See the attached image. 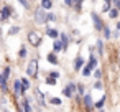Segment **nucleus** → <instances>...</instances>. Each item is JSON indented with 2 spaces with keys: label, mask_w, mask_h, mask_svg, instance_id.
<instances>
[{
  "label": "nucleus",
  "mask_w": 120,
  "mask_h": 112,
  "mask_svg": "<svg viewBox=\"0 0 120 112\" xmlns=\"http://www.w3.org/2000/svg\"><path fill=\"white\" fill-rule=\"evenodd\" d=\"M38 59H40V56L36 58H31L30 61H28V64H26V68H25V73H26V76H30L31 79H38L40 77V63H38Z\"/></svg>",
  "instance_id": "1"
},
{
  "label": "nucleus",
  "mask_w": 120,
  "mask_h": 112,
  "mask_svg": "<svg viewBox=\"0 0 120 112\" xmlns=\"http://www.w3.org/2000/svg\"><path fill=\"white\" fill-rule=\"evenodd\" d=\"M33 100L36 102V107H35V110H43V109H48V97L38 89V87H35V91H33Z\"/></svg>",
  "instance_id": "2"
},
{
  "label": "nucleus",
  "mask_w": 120,
  "mask_h": 112,
  "mask_svg": "<svg viewBox=\"0 0 120 112\" xmlns=\"http://www.w3.org/2000/svg\"><path fill=\"white\" fill-rule=\"evenodd\" d=\"M46 12H48V10H45L41 5H38V7L33 10V23H35L36 27H40V25H48V22H46Z\"/></svg>",
  "instance_id": "3"
},
{
  "label": "nucleus",
  "mask_w": 120,
  "mask_h": 112,
  "mask_svg": "<svg viewBox=\"0 0 120 112\" xmlns=\"http://www.w3.org/2000/svg\"><path fill=\"white\" fill-rule=\"evenodd\" d=\"M61 94L68 99H74V96L77 94V82L69 81L68 84H64V87L61 89Z\"/></svg>",
  "instance_id": "4"
},
{
  "label": "nucleus",
  "mask_w": 120,
  "mask_h": 112,
  "mask_svg": "<svg viewBox=\"0 0 120 112\" xmlns=\"http://www.w3.org/2000/svg\"><path fill=\"white\" fill-rule=\"evenodd\" d=\"M26 38H28L30 45H31V46H35V48L41 46V43H43V35H41L40 31H36V30H30Z\"/></svg>",
  "instance_id": "5"
},
{
  "label": "nucleus",
  "mask_w": 120,
  "mask_h": 112,
  "mask_svg": "<svg viewBox=\"0 0 120 112\" xmlns=\"http://www.w3.org/2000/svg\"><path fill=\"white\" fill-rule=\"evenodd\" d=\"M31 102H35L33 97L23 94V96L20 97V100H18V104H20V110H25V112H31V110H35V105H31Z\"/></svg>",
  "instance_id": "6"
},
{
  "label": "nucleus",
  "mask_w": 120,
  "mask_h": 112,
  "mask_svg": "<svg viewBox=\"0 0 120 112\" xmlns=\"http://www.w3.org/2000/svg\"><path fill=\"white\" fill-rule=\"evenodd\" d=\"M90 20H92V25H94V30L97 31V33H100L102 31V28H104V20H102V17L95 12V10H92L90 12Z\"/></svg>",
  "instance_id": "7"
},
{
  "label": "nucleus",
  "mask_w": 120,
  "mask_h": 112,
  "mask_svg": "<svg viewBox=\"0 0 120 112\" xmlns=\"http://www.w3.org/2000/svg\"><path fill=\"white\" fill-rule=\"evenodd\" d=\"M82 109L84 110H94V97H92V92H86L82 96Z\"/></svg>",
  "instance_id": "8"
},
{
  "label": "nucleus",
  "mask_w": 120,
  "mask_h": 112,
  "mask_svg": "<svg viewBox=\"0 0 120 112\" xmlns=\"http://www.w3.org/2000/svg\"><path fill=\"white\" fill-rule=\"evenodd\" d=\"M12 94H13L17 99H20V97L23 96V86H22V79H15V81L12 82Z\"/></svg>",
  "instance_id": "9"
},
{
  "label": "nucleus",
  "mask_w": 120,
  "mask_h": 112,
  "mask_svg": "<svg viewBox=\"0 0 120 112\" xmlns=\"http://www.w3.org/2000/svg\"><path fill=\"white\" fill-rule=\"evenodd\" d=\"M59 40L63 41V53H68V50H69V45L72 43V38H71V35H69V33H66V31H61V33H59Z\"/></svg>",
  "instance_id": "10"
},
{
  "label": "nucleus",
  "mask_w": 120,
  "mask_h": 112,
  "mask_svg": "<svg viewBox=\"0 0 120 112\" xmlns=\"http://www.w3.org/2000/svg\"><path fill=\"white\" fill-rule=\"evenodd\" d=\"M86 63H87V61H86L81 54H77V56L74 58V61H72V71H74V73H81V69L84 68Z\"/></svg>",
  "instance_id": "11"
},
{
  "label": "nucleus",
  "mask_w": 120,
  "mask_h": 112,
  "mask_svg": "<svg viewBox=\"0 0 120 112\" xmlns=\"http://www.w3.org/2000/svg\"><path fill=\"white\" fill-rule=\"evenodd\" d=\"M0 92H2L4 96L10 92V86H8V77L4 74V73H0Z\"/></svg>",
  "instance_id": "12"
},
{
  "label": "nucleus",
  "mask_w": 120,
  "mask_h": 112,
  "mask_svg": "<svg viewBox=\"0 0 120 112\" xmlns=\"http://www.w3.org/2000/svg\"><path fill=\"white\" fill-rule=\"evenodd\" d=\"M45 27H46V28H45V35H46L48 38H51V40H56V38H59V33H61V31H59L58 28L51 27L49 23H48V25H45Z\"/></svg>",
  "instance_id": "13"
},
{
  "label": "nucleus",
  "mask_w": 120,
  "mask_h": 112,
  "mask_svg": "<svg viewBox=\"0 0 120 112\" xmlns=\"http://www.w3.org/2000/svg\"><path fill=\"white\" fill-rule=\"evenodd\" d=\"M0 10H2V13H4V20H5V23H8V20L15 15V10H13L12 5H4Z\"/></svg>",
  "instance_id": "14"
},
{
  "label": "nucleus",
  "mask_w": 120,
  "mask_h": 112,
  "mask_svg": "<svg viewBox=\"0 0 120 112\" xmlns=\"http://www.w3.org/2000/svg\"><path fill=\"white\" fill-rule=\"evenodd\" d=\"M95 50H97V56L99 58H104V53H105V40L104 38H97Z\"/></svg>",
  "instance_id": "15"
},
{
  "label": "nucleus",
  "mask_w": 120,
  "mask_h": 112,
  "mask_svg": "<svg viewBox=\"0 0 120 112\" xmlns=\"http://www.w3.org/2000/svg\"><path fill=\"white\" fill-rule=\"evenodd\" d=\"M46 63L51 66H59V59H58V53H54L53 50L46 54Z\"/></svg>",
  "instance_id": "16"
},
{
  "label": "nucleus",
  "mask_w": 120,
  "mask_h": 112,
  "mask_svg": "<svg viewBox=\"0 0 120 112\" xmlns=\"http://www.w3.org/2000/svg\"><path fill=\"white\" fill-rule=\"evenodd\" d=\"M22 86H23V94L30 92L31 91V77L30 76H22Z\"/></svg>",
  "instance_id": "17"
},
{
  "label": "nucleus",
  "mask_w": 120,
  "mask_h": 112,
  "mask_svg": "<svg viewBox=\"0 0 120 112\" xmlns=\"http://www.w3.org/2000/svg\"><path fill=\"white\" fill-rule=\"evenodd\" d=\"M105 104H107V94H102L100 99L94 102V107H95V110H104L105 109Z\"/></svg>",
  "instance_id": "18"
},
{
  "label": "nucleus",
  "mask_w": 120,
  "mask_h": 112,
  "mask_svg": "<svg viewBox=\"0 0 120 112\" xmlns=\"http://www.w3.org/2000/svg\"><path fill=\"white\" fill-rule=\"evenodd\" d=\"M86 64H89L92 69H95V68L99 66V56H95V53L89 54V58H87V63H86Z\"/></svg>",
  "instance_id": "19"
},
{
  "label": "nucleus",
  "mask_w": 120,
  "mask_h": 112,
  "mask_svg": "<svg viewBox=\"0 0 120 112\" xmlns=\"http://www.w3.org/2000/svg\"><path fill=\"white\" fill-rule=\"evenodd\" d=\"M48 104H49V105L61 107V105H63V99H61V97H58V96H49V97H48Z\"/></svg>",
  "instance_id": "20"
},
{
  "label": "nucleus",
  "mask_w": 120,
  "mask_h": 112,
  "mask_svg": "<svg viewBox=\"0 0 120 112\" xmlns=\"http://www.w3.org/2000/svg\"><path fill=\"white\" fill-rule=\"evenodd\" d=\"M100 33H102V36H104V40H105V41H109V40L112 38V28H110L107 23L104 25V28H102V31H100Z\"/></svg>",
  "instance_id": "21"
},
{
  "label": "nucleus",
  "mask_w": 120,
  "mask_h": 112,
  "mask_svg": "<svg viewBox=\"0 0 120 112\" xmlns=\"http://www.w3.org/2000/svg\"><path fill=\"white\" fill-rule=\"evenodd\" d=\"M20 31H22V27H20V25H12V27L8 28V31H7V35H8V36H17Z\"/></svg>",
  "instance_id": "22"
},
{
  "label": "nucleus",
  "mask_w": 120,
  "mask_h": 112,
  "mask_svg": "<svg viewBox=\"0 0 120 112\" xmlns=\"http://www.w3.org/2000/svg\"><path fill=\"white\" fill-rule=\"evenodd\" d=\"M53 51L54 53H63V41L59 38L53 40Z\"/></svg>",
  "instance_id": "23"
},
{
  "label": "nucleus",
  "mask_w": 120,
  "mask_h": 112,
  "mask_svg": "<svg viewBox=\"0 0 120 112\" xmlns=\"http://www.w3.org/2000/svg\"><path fill=\"white\" fill-rule=\"evenodd\" d=\"M107 15H109V18H110V20H118V17H120V10H118L117 7H112V8L109 10V13H107Z\"/></svg>",
  "instance_id": "24"
},
{
  "label": "nucleus",
  "mask_w": 120,
  "mask_h": 112,
  "mask_svg": "<svg viewBox=\"0 0 120 112\" xmlns=\"http://www.w3.org/2000/svg\"><path fill=\"white\" fill-rule=\"evenodd\" d=\"M40 5L45 10H53L54 8V2H53V0H40Z\"/></svg>",
  "instance_id": "25"
},
{
  "label": "nucleus",
  "mask_w": 120,
  "mask_h": 112,
  "mask_svg": "<svg viewBox=\"0 0 120 112\" xmlns=\"http://www.w3.org/2000/svg\"><path fill=\"white\" fill-rule=\"evenodd\" d=\"M46 22H48V23H56V22H58V15H56L53 10H48V12H46Z\"/></svg>",
  "instance_id": "26"
},
{
  "label": "nucleus",
  "mask_w": 120,
  "mask_h": 112,
  "mask_svg": "<svg viewBox=\"0 0 120 112\" xmlns=\"http://www.w3.org/2000/svg\"><path fill=\"white\" fill-rule=\"evenodd\" d=\"M86 0H74V4H72V10L76 13H81L82 12V5H84Z\"/></svg>",
  "instance_id": "27"
},
{
  "label": "nucleus",
  "mask_w": 120,
  "mask_h": 112,
  "mask_svg": "<svg viewBox=\"0 0 120 112\" xmlns=\"http://www.w3.org/2000/svg\"><path fill=\"white\" fill-rule=\"evenodd\" d=\"M18 58H20V59H26V58H28V48H26L25 45L20 46V50H18Z\"/></svg>",
  "instance_id": "28"
},
{
  "label": "nucleus",
  "mask_w": 120,
  "mask_h": 112,
  "mask_svg": "<svg viewBox=\"0 0 120 112\" xmlns=\"http://www.w3.org/2000/svg\"><path fill=\"white\" fill-rule=\"evenodd\" d=\"M92 71H94V69H92L89 64H84V68L81 69V74H82L84 77H90V76H92Z\"/></svg>",
  "instance_id": "29"
},
{
  "label": "nucleus",
  "mask_w": 120,
  "mask_h": 112,
  "mask_svg": "<svg viewBox=\"0 0 120 112\" xmlns=\"http://www.w3.org/2000/svg\"><path fill=\"white\" fill-rule=\"evenodd\" d=\"M92 77H94V79H104V71L97 66V68L92 71Z\"/></svg>",
  "instance_id": "30"
},
{
  "label": "nucleus",
  "mask_w": 120,
  "mask_h": 112,
  "mask_svg": "<svg viewBox=\"0 0 120 112\" xmlns=\"http://www.w3.org/2000/svg\"><path fill=\"white\" fill-rule=\"evenodd\" d=\"M45 84H46V86H49V87H51V86H56V84H58V79H54L53 76H49V74H48V76L45 77Z\"/></svg>",
  "instance_id": "31"
},
{
  "label": "nucleus",
  "mask_w": 120,
  "mask_h": 112,
  "mask_svg": "<svg viewBox=\"0 0 120 112\" xmlns=\"http://www.w3.org/2000/svg\"><path fill=\"white\" fill-rule=\"evenodd\" d=\"M92 87H94L95 91H102V89H104V79H95L94 84H92Z\"/></svg>",
  "instance_id": "32"
},
{
  "label": "nucleus",
  "mask_w": 120,
  "mask_h": 112,
  "mask_svg": "<svg viewBox=\"0 0 120 112\" xmlns=\"http://www.w3.org/2000/svg\"><path fill=\"white\" fill-rule=\"evenodd\" d=\"M17 2H18L25 10H31V4H30V0H17Z\"/></svg>",
  "instance_id": "33"
},
{
  "label": "nucleus",
  "mask_w": 120,
  "mask_h": 112,
  "mask_svg": "<svg viewBox=\"0 0 120 112\" xmlns=\"http://www.w3.org/2000/svg\"><path fill=\"white\" fill-rule=\"evenodd\" d=\"M112 7H113V5H112V2H104V5H102L100 12H102V13H109V10H110Z\"/></svg>",
  "instance_id": "34"
},
{
  "label": "nucleus",
  "mask_w": 120,
  "mask_h": 112,
  "mask_svg": "<svg viewBox=\"0 0 120 112\" xmlns=\"http://www.w3.org/2000/svg\"><path fill=\"white\" fill-rule=\"evenodd\" d=\"M86 92H87V91H86V86H84L82 82H77V94H79V96H84Z\"/></svg>",
  "instance_id": "35"
},
{
  "label": "nucleus",
  "mask_w": 120,
  "mask_h": 112,
  "mask_svg": "<svg viewBox=\"0 0 120 112\" xmlns=\"http://www.w3.org/2000/svg\"><path fill=\"white\" fill-rule=\"evenodd\" d=\"M2 73H4V74H5V76H7V77H8V79H10V77H12V68H10V66H5V68H4V71H2Z\"/></svg>",
  "instance_id": "36"
},
{
  "label": "nucleus",
  "mask_w": 120,
  "mask_h": 112,
  "mask_svg": "<svg viewBox=\"0 0 120 112\" xmlns=\"http://www.w3.org/2000/svg\"><path fill=\"white\" fill-rule=\"evenodd\" d=\"M48 74H49V76H53L54 79H59V77H61V73H59V71H56V69H53V71H49Z\"/></svg>",
  "instance_id": "37"
},
{
  "label": "nucleus",
  "mask_w": 120,
  "mask_h": 112,
  "mask_svg": "<svg viewBox=\"0 0 120 112\" xmlns=\"http://www.w3.org/2000/svg\"><path fill=\"white\" fill-rule=\"evenodd\" d=\"M76 36H81V31H79V30H72V31H71V38H72V41H74Z\"/></svg>",
  "instance_id": "38"
},
{
  "label": "nucleus",
  "mask_w": 120,
  "mask_h": 112,
  "mask_svg": "<svg viewBox=\"0 0 120 112\" xmlns=\"http://www.w3.org/2000/svg\"><path fill=\"white\" fill-rule=\"evenodd\" d=\"M72 4H74V0H64V5L69 8H72Z\"/></svg>",
  "instance_id": "39"
},
{
  "label": "nucleus",
  "mask_w": 120,
  "mask_h": 112,
  "mask_svg": "<svg viewBox=\"0 0 120 112\" xmlns=\"http://www.w3.org/2000/svg\"><path fill=\"white\" fill-rule=\"evenodd\" d=\"M87 51H89V54L95 53V51H97V50H95V45H94V46H87Z\"/></svg>",
  "instance_id": "40"
},
{
  "label": "nucleus",
  "mask_w": 120,
  "mask_h": 112,
  "mask_svg": "<svg viewBox=\"0 0 120 112\" xmlns=\"http://www.w3.org/2000/svg\"><path fill=\"white\" fill-rule=\"evenodd\" d=\"M112 5H113V7H118V5H120V0H112Z\"/></svg>",
  "instance_id": "41"
},
{
  "label": "nucleus",
  "mask_w": 120,
  "mask_h": 112,
  "mask_svg": "<svg viewBox=\"0 0 120 112\" xmlns=\"http://www.w3.org/2000/svg\"><path fill=\"white\" fill-rule=\"evenodd\" d=\"M0 23H5V20H4V13H2V10H0Z\"/></svg>",
  "instance_id": "42"
},
{
  "label": "nucleus",
  "mask_w": 120,
  "mask_h": 112,
  "mask_svg": "<svg viewBox=\"0 0 120 112\" xmlns=\"http://www.w3.org/2000/svg\"><path fill=\"white\" fill-rule=\"evenodd\" d=\"M115 28L120 31V20H117V23H115Z\"/></svg>",
  "instance_id": "43"
},
{
  "label": "nucleus",
  "mask_w": 120,
  "mask_h": 112,
  "mask_svg": "<svg viewBox=\"0 0 120 112\" xmlns=\"http://www.w3.org/2000/svg\"><path fill=\"white\" fill-rule=\"evenodd\" d=\"M102 2H112V0H102Z\"/></svg>",
  "instance_id": "44"
},
{
  "label": "nucleus",
  "mask_w": 120,
  "mask_h": 112,
  "mask_svg": "<svg viewBox=\"0 0 120 112\" xmlns=\"http://www.w3.org/2000/svg\"><path fill=\"white\" fill-rule=\"evenodd\" d=\"M0 35H2V28H0Z\"/></svg>",
  "instance_id": "45"
},
{
  "label": "nucleus",
  "mask_w": 120,
  "mask_h": 112,
  "mask_svg": "<svg viewBox=\"0 0 120 112\" xmlns=\"http://www.w3.org/2000/svg\"><path fill=\"white\" fill-rule=\"evenodd\" d=\"M118 51H120V48H118Z\"/></svg>",
  "instance_id": "46"
}]
</instances>
